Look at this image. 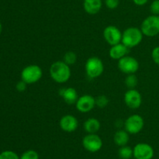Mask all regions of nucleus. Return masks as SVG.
I'll list each match as a JSON object with an SVG mask.
<instances>
[{
	"mask_svg": "<svg viewBox=\"0 0 159 159\" xmlns=\"http://www.w3.org/2000/svg\"><path fill=\"white\" fill-rule=\"evenodd\" d=\"M51 77L57 84H65L71 77V69L64 61H56L51 64L49 70Z\"/></svg>",
	"mask_w": 159,
	"mask_h": 159,
	"instance_id": "nucleus-1",
	"label": "nucleus"
},
{
	"mask_svg": "<svg viewBox=\"0 0 159 159\" xmlns=\"http://www.w3.org/2000/svg\"><path fill=\"white\" fill-rule=\"evenodd\" d=\"M143 36L144 34L141 29L135 26H130L123 32L121 43L124 44L128 48H134L142 41Z\"/></svg>",
	"mask_w": 159,
	"mask_h": 159,
	"instance_id": "nucleus-2",
	"label": "nucleus"
},
{
	"mask_svg": "<svg viewBox=\"0 0 159 159\" xmlns=\"http://www.w3.org/2000/svg\"><path fill=\"white\" fill-rule=\"evenodd\" d=\"M85 73L90 79H96L102 74L104 71V64L99 57L93 56L87 59L85 65Z\"/></svg>",
	"mask_w": 159,
	"mask_h": 159,
	"instance_id": "nucleus-3",
	"label": "nucleus"
},
{
	"mask_svg": "<svg viewBox=\"0 0 159 159\" xmlns=\"http://www.w3.org/2000/svg\"><path fill=\"white\" fill-rule=\"evenodd\" d=\"M43 76V70L37 65H29L21 72V80L27 84L38 82Z\"/></svg>",
	"mask_w": 159,
	"mask_h": 159,
	"instance_id": "nucleus-4",
	"label": "nucleus"
},
{
	"mask_svg": "<svg viewBox=\"0 0 159 159\" xmlns=\"http://www.w3.org/2000/svg\"><path fill=\"white\" fill-rule=\"evenodd\" d=\"M140 29L147 37H155L159 34V16L151 15L143 20Z\"/></svg>",
	"mask_w": 159,
	"mask_h": 159,
	"instance_id": "nucleus-5",
	"label": "nucleus"
},
{
	"mask_svg": "<svg viewBox=\"0 0 159 159\" xmlns=\"http://www.w3.org/2000/svg\"><path fill=\"white\" fill-rule=\"evenodd\" d=\"M144 126V121L142 116L138 114L130 115L124 123V129L129 134H137L141 132Z\"/></svg>",
	"mask_w": 159,
	"mask_h": 159,
	"instance_id": "nucleus-6",
	"label": "nucleus"
},
{
	"mask_svg": "<svg viewBox=\"0 0 159 159\" xmlns=\"http://www.w3.org/2000/svg\"><path fill=\"white\" fill-rule=\"evenodd\" d=\"M118 68L122 73L125 74H134L139 69V62L135 59L130 55H126L118 60Z\"/></svg>",
	"mask_w": 159,
	"mask_h": 159,
	"instance_id": "nucleus-7",
	"label": "nucleus"
},
{
	"mask_svg": "<svg viewBox=\"0 0 159 159\" xmlns=\"http://www.w3.org/2000/svg\"><path fill=\"white\" fill-rule=\"evenodd\" d=\"M82 146L89 152L99 151L102 147V140L96 133H89L82 140Z\"/></svg>",
	"mask_w": 159,
	"mask_h": 159,
	"instance_id": "nucleus-8",
	"label": "nucleus"
},
{
	"mask_svg": "<svg viewBox=\"0 0 159 159\" xmlns=\"http://www.w3.org/2000/svg\"><path fill=\"white\" fill-rule=\"evenodd\" d=\"M122 34L120 30L116 26L110 25L107 26L103 31V37L106 41L110 45H117L121 43L122 41Z\"/></svg>",
	"mask_w": 159,
	"mask_h": 159,
	"instance_id": "nucleus-9",
	"label": "nucleus"
},
{
	"mask_svg": "<svg viewBox=\"0 0 159 159\" xmlns=\"http://www.w3.org/2000/svg\"><path fill=\"white\" fill-rule=\"evenodd\" d=\"M135 159H152L155 154L153 147L146 143H139L133 149Z\"/></svg>",
	"mask_w": 159,
	"mask_h": 159,
	"instance_id": "nucleus-10",
	"label": "nucleus"
},
{
	"mask_svg": "<svg viewBox=\"0 0 159 159\" xmlns=\"http://www.w3.org/2000/svg\"><path fill=\"white\" fill-rule=\"evenodd\" d=\"M124 100L127 107L131 109H137L141 105L142 96L136 89H129L124 94Z\"/></svg>",
	"mask_w": 159,
	"mask_h": 159,
	"instance_id": "nucleus-11",
	"label": "nucleus"
},
{
	"mask_svg": "<svg viewBox=\"0 0 159 159\" xmlns=\"http://www.w3.org/2000/svg\"><path fill=\"white\" fill-rule=\"evenodd\" d=\"M76 108L82 113H87L93 110L96 106V98L89 94L79 97L75 103Z\"/></svg>",
	"mask_w": 159,
	"mask_h": 159,
	"instance_id": "nucleus-12",
	"label": "nucleus"
},
{
	"mask_svg": "<svg viewBox=\"0 0 159 159\" xmlns=\"http://www.w3.org/2000/svg\"><path fill=\"white\" fill-rule=\"evenodd\" d=\"M61 129L66 132H75L79 126V121L72 115H65L61 117L59 122Z\"/></svg>",
	"mask_w": 159,
	"mask_h": 159,
	"instance_id": "nucleus-13",
	"label": "nucleus"
},
{
	"mask_svg": "<svg viewBox=\"0 0 159 159\" xmlns=\"http://www.w3.org/2000/svg\"><path fill=\"white\" fill-rule=\"evenodd\" d=\"M59 94L63 98L65 103L69 105L75 104L77 100L79 99L77 90L74 87H68V88H62L59 90Z\"/></svg>",
	"mask_w": 159,
	"mask_h": 159,
	"instance_id": "nucleus-14",
	"label": "nucleus"
},
{
	"mask_svg": "<svg viewBox=\"0 0 159 159\" xmlns=\"http://www.w3.org/2000/svg\"><path fill=\"white\" fill-rule=\"evenodd\" d=\"M129 49L130 48L125 46L123 43H119L117 45L111 46V48L109 51V55L111 59H115V60H120L124 56L127 55V54L129 53Z\"/></svg>",
	"mask_w": 159,
	"mask_h": 159,
	"instance_id": "nucleus-15",
	"label": "nucleus"
},
{
	"mask_svg": "<svg viewBox=\"0 0 159 159\" xmlns=\"http://www.w3.org/2000/svg\"><path fill=\"white\" fill-rule=\"evenodd\" d=\"M102 6V0H84L83 8L85 12L89 15L97 14Z\"/></svg>",
	"mask_w": 159,
	"mask_h": 159,
	"instance_id": "nucleus-16",
	"label": "nucleus"
},
{
	"mask_svg": "<svg viewBox=\"0 0 159 159\" xmlns=\"http://www.w3.org/2000/svg\"><path fill=\"white\" fill-rule=\"evenodd\" d=\"M113 140L115 144L119 147L126 146L130 140V136L129 133L125 129H119L116 131L113 136Z\"/></svg>",
	"mask_w": 159,
	"mask_h": 159,
	"instance_id": "nucleus-17",
	"label": "nucleus"
},
{
	"mask_svg": "<svg viewBox=\"0 0 159 159\" xmlns=\"http://www.w3.org/2000/svg\"><path fill=\"white\" fill-rule=\"evenodd\" d=\"M83 126L88 133H96L100 129V122L96 118H89L84 123Z\"/></svg>",
	"mask_w": 159,
	"mask_h": 159,
	"instance_id": "nucleus-18",
	"label": "nucleus"
},
{
	"mask_svg": "<svg viewBox=\"0 0 159 159\" xmlns=\"http://www.w3.org/2000/svg\"><path fill=\"white\" fill-rule=\"evenodd\" d=\"M118 154L121 159H130L134 156V151L130 147L123 146L118 151Z\"/></svg>",
	"mask_w": 159,
	"mask_h": 159,
	"instance_id": "nucleus-19",
	"label": "nucleus"
},
{
	"mask_svg": "<svg viewBox=\"0 0 159 159\" xmlns=\"http://www.w3.org/2000/svg\"><path fill=\"white\" fill-rule=\"evenodd\" d=\"M138 80L135 74H129L125 79V84L129 89H135V87L138 85Z\"/></svg>",
	"mask_w": 159,
	"mask_h": 159,
	"instance_id": "nucleus-20",
	"label": "nucleus"
},
{
	"mask_svg": "<svg viewBox=\"0 0 159 159\" xmlns=\"http://www.w3.org/2000/svg\"><path fill=\"white\" fill-rule=\"evenodd\" d=\"M63 61L68 65H73L77 61V55L74 51H68L64 55Z\"/></svg>",
	"mask_w": 159,
	"mask_h": 159,
	"instance_id": "nucleus-21",
	"label": "nucleus"
},
{
	"mask_svg": "<svg viewBox=\"0 0 159 159\" xmlns=\"http://www.w3.org/2000/svg\"><path fill=\"white\" fill-rule=\"evenodd\" d=\"M109 104V99L106 95H99L96 98V105L97 107L103 108L107 107Z\"/></svg>",
	"mask_w": 159,
	"mask_h": 159,
	"instance_id": "nucleus-22",
	"label": "nucleus"
},
{
	"mask_svg": "<svg viewBox=\"0 0 159 159\" xmlns=\"http://www.w3.org/2000/svg\"><path fill=\"white\" fill-rule=\"evenodd\" d=\"M20 159H39V154L34 150H28L22 154Z\"/></svg>",
	"mask_w": 159,
	"mask_h": 159,
	"instance_id": "nucleus-23",
	"label": "nucleus"
},
{
	"mask_svg": "<svg viewBox=\"0 0 159 159\" xmlns=\"http://www.w3.org/2000/svg\"><path fill=\"white\" fill-rule=\"evenodd\" d=\"M0 159H20V157L14 151H4L0 154Z\"/></svg>",
	"mask_w": 159,
	"mask_h": 159,
	"instance_id": "nucleus-24",
	"label": "nucleus"
},
{
	"mask_svg": "<svg viewBox=\"0 0 159 159\" xmlns=\"http://www.w3.org/2000/svg\"><path fill=\"white\" fill-rule=\"evenodd\" d=\"M150 10L152 15L159 16V0H154L150 6Z\"/></svg>",
	"mask_w": 159,
	"mask_h": 159,
	"instance_id": "nucleus-25",
	"label": "nucleus"
},
{
	"mask_svg": "<svg viewBox=\"0 0 159 159\" xmlns=\"http://www.w3.org/2000/svg\"><path fill=\"white\" fill-rule=\"evenodd\" d=\"M105 4L108 9H115L120 4V0H105Z\"/></svg>",
	"mask_w": 159,
	"mask_h": 159,
	"instance_id": "nucleus-26",
	"label": "nucleus"
},
{
	"mask_svg": "<svg viewBox=\"0 0 159 159\" xmlns=\"http://www.w3.org/2000/svg\"><path fill=\"white\" fill-rule=\"evenodd\" d=\"M152 58L155 63L159 65V46L153 48L152 51Z\"/></svg>",
	"mask_w": 159,
	"mask_h": 159,
	"instance_id": "nucleus-27",
	"label": "nucleus"
},
{
	"mask_svg": "<svg viewBox=\"0 0 159 159\" xmlns=\"http://www.w3.org/2000/svg\"><path fill=\"white\" fill-rule=\"evenodd\" d=\"M26 85H27V84L21 80L19 81V82L16 84V90H18V91L23 92L26 89Z\"/></svg>",
	"mask_w": 159,
	"mask_h": 159,
	"instance_id": "nucleus-28",
	"label": "nucleus"
},
{
	"mask_svg": "<svg viewBox=\"0 0 159 159\" xmlns=\"http://www.w3.org/2000/svg\"><path fill=\"white\" fill-rule=\"evenodd\" d=\"M133 2L135 5H137V6H144L145 4H147L148 2V0H133Z\"/></svg>",
	"mask_w": 159,
	"mask_h": 159,
	"instance_id": "nucleus-29",
	"label": "nucleus"
},
{
	"mask_svg": "<svg viewBox=\"0 0 159 159\" xmlns=\"http://www.w3.org/2000/svg\"><path fill=\"white\" fill-rule=\"evenodd\" d=\"M2 31V23L1 22H0V34H1Z\"/></svg>",
	"mask_w": 159,
	"mask_h": 159,
	"instance_id": "nucleus-30",
	"label": "nucleus"
}]
</instances>
